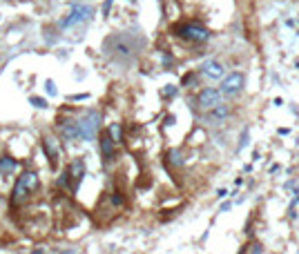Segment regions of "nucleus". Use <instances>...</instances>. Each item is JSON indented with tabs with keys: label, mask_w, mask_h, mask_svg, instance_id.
Listing matches in <instances>:
<instances>
[{
	"label": "nucleus",
	"mask_w": 299,
	"mask_h": 254,
	"mask_svg": "<svg viewBox=\"0 0 299 254\" xmlns=\"http://www.w3.org/2000/svg\"><path fill=\"white\" fill-rule=\"evenodd\" d=\"M40 188V179H38V172L34 170H27L18 176L16 185H14V192H12V203L14 205H23L25 201H29L32 196L38 192Z\"/></svg>",
	"instance_id": "1"
},
{
	"label": "nucleus",
	"mask_w": 299,
	"mask_h": 254,
	"mask_svg": "<svg viewBox=\"0 0 299 254\" xmlns=\"http://www.w3.org/2000/svg\"><path fill=\"white\" fill-rule=\"evenodd\" d=\"M143 40L136 38V36H127V34H121V36H114V38L107 40L105 47L110 49V54H114L116 58H132L138 49H141Z\"/></svg>",
	"instance_id": "2"
},
{
	"label": "nucleus",
	"mask_w": 299,
	"mask_h": 254,
	"mask_svg": "<svg viewBox=\"0 0 299 254\" xmlns=\"http://www.w3.org/2000/svg\"><path fill=\"white\" fill-rule=\"evenodd\" d=\"M94 18V9L90 5H71L69 14L60 20V27L63 29H69V27H76V25H83V23H90Z\"/></svg>",
	"instance_id": "3"
},
{
	"label": "nucleus",
	"mask_w": 299,
	"mask_h": 254,
	"mask_svg": "<svg viewBox=\"0 0 299 254\" xmlns=\"http://www.w3.org/2000/svg\"><path fill=\"white\" fill-rule=\"evenodd\" d=\"M101 127V114L96 110H90L79 121V138L81 141H94Z\"/></svg>",
	"instance_id": "4"
},
{
	"label": "nucleus",
	"mask_w": 299,
	"mask_h": 254,
	"mask_svg": "<svg viewBox=\"0 0 299 254\" xmlns=\"http://www.w3.org/2000/svg\"><path fill=\"white\" fill-rule=\"evenodd\" d=\"M177 34L181 36V38L190 40V43H205V40L210 38L208 29L199 27V25H181V27H177Z\"/></svg>",
	"instance_id": "5"
},
{
	"label": "nucleus",
	"mask_w": 299,
	"mask_h": 254,
	"mask_svg": "<svg viewBox=\"0 0 299 254\" xmlns=\"http://www.w3.org/2000/svg\"><path fill=\"white\" fill-rule=\"evenodd\" d=\"M244 87V74L235 71V74H228L221 78V96H237Z\"/></svg>",
	"instance_id": "6"
},
{
	"label": "nucleus",
	"mask_w": 299,
	"mask_h": 254,
	"mask_svg": "<svg viewBox=\"0 0 299 254\" xmlns=\"http://www.w3.org/2000/svg\"><path fill=\"white\" fill-rule=\"evenodd\" d=\"M221 103V92L214 90V87H208V90H203L199 94V107L201 110H210V107L219 105Z\"/></svg>",
	"instance_id": "7"
},
{
	"label": "nucleus",
	"mask_w": 299,
	"mask_h": 254,
	"mask_svg": "<svg viewBox=\"0 0 299 254\" xmlns=\"http://www.w3.org/2000/svg\"><path fill=\"white\" fill-rule=\"evenodd\" d=\"M201 74L210 80H221L226 74V67L219 60H208V63H203V67H201Z\"/></svg>",
	"instance_id": "8"
},
{
	"label": "nucleus",
	"mask_w": 299,
	"mask_h": 254,
	"mask_svg": "<svg viewBox=\"0 0 299 254\" xmlns=\"http://www.w3.org/2000/svg\"><path fill=\"white\" fill-rule=\"evenodd\" d=\"M228 114H230V110H228V105H214V107H210L208 110V123H212V125H219V123H223L226 118H228Z\"/></svg>",
	"instance_id": "9"
},
{
	"label": "nucleus",
	"mask_w": 299,
	"mask_h": 254,
	"mask_svg": "<svg viewBox=\"0 0 299 254\" xmlns=\"http://www.w3.org/2000/svg\"><path fill=\"white\" fill-rule=\"evenodd\" d=\"M60 134H63L65 141H79V121L60 123Z\"/></svg>",
	"instance_id": "10"
},
{
	"label": "nucleus",
	"mask_w": 299,
	"mask_h": 254,
	"mask_svg": "<svg viewBox=\"0 0 299 254\" xmlns=\"http://www.w3.org/2000/svg\"><path fill=\"white\" fill-rule=\"evenodd\" d=\"M101 154H103V158L105 160L114 158V138L110 136V132L101 136Z\"/></svg>",
	"instance_id": "11"
},
{
	"label": "nucleus",
	"mask_w": 299,
	"mask_h": 254,
	"mask_svg": "<svg viewBox=\"0 0 299 254\" xmlns=\"http://www.w3.org/2000/svg\"><path fill=\"white\" fill-rule=\"evenodd\" d=\"M43 147H45V154H47V158L51 160V165L58 163V147H56V141H51V138H45V141H43Z\"/></svg>",
	"instance_id": "12"
},
{
	"label": "nucleus",
	"mask_w": 299,
	"mask_h": 254,
	"mask_svg": "<svg viewBox=\"0 0 299 254\" xmlns=\"http://www.w3.org/2000/svg\"><path fill=\"white\" fill-rule=\"evenodd\" d=\"M14 170H16V160L9 156L0 158V172H14Z\"/></svg>",
	"instance_id": "13"
},
{
	"label": "nucleus",
	"mask_w": 299,
	"mask_h": 254,
	"mask_svg": "<svg viewBox=\"0 0 299 254\" xmlns=\"http://www.w3.org/2000/svg\"><path fill=\"white\" fill-rule=\"evenodd\" d=\"M32 105H34V107H38V110H45V107H47V101H45V98H36V96H32Z\"/></svg>",
	"instance_id": "14"
},
{
	"label": "nucleus",
	"mask_w": 299,
	"mask_h": 254,
	"mask_svg": "<svg viewBox=\"0 0 299 254\" xmlns=\"http://www.w3.org/2000/svg\"><path fill=\"white\" fill-rule=\"evenodd\" d=\"M110 136L116 138V141H121V127H118V125H112V127H110Z\"/></svg>",
	"instance_id": "15"
},
{
	"label": "nucleus",
	"mask_w": 299,
	"mask_h": 254,
	"mask_svg": "<svg viewBox=\"0 0 299 254\" xmlns=\"http://www.w3.org/2000/svg\"><path fill=\"white\" fill-rule=\"evenodd\" d=\"M47 94H54L56 96V85L51 80H47Z\"/></svg>",
	"instance_id": "16"
},
{
	"label": "nucleus",
	"mask_w": 299,
	"mask_h": 254,
	"mask_svg": "<svg viewBox=\"0 0 299 254\" xmlns=\"http://www.w3.org/2000/svg\"><path fill=\"white\" fill-rule=\"evenodd\" d=\"M110 7H112V0H105V5H103V14H110Z\"/></svg>",
	"instance_id": "17"
},
{
	"label": "nucleus",
	"mask_w": 299,
	"mask_h": 254,
	"mask_svg": "<svg viewBox=\"0 0 299 254\" xmlns=\"http://www.w3.org/2000/svg\"><path fill=\"white\" fill-rule=\"evenodd\" d=\"M130 3H134V0H130Z\"/></svg>",
	"instance_id": "18"
}]
</instances>
